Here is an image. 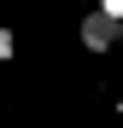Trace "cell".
<instances>
[{"instance_id":"2","label":"cell","mask_w":123,"mask_h":128,"mask_svg":"<svg viewBox=\"0 0 123 128\" xmlns=\"http://www.w3.org/2000/svg\"><path fill=\"white\" fill-rule=\"evenodd\" d=\"M12 52H18V35H12L6 24H0V64H12Z\"/></svg>"},{"instance_id":"1","label":"cell","mask_w":123,"mask_h":128,"mask_svg":"<svg viewBox=\"0 0 123 128\" xmlns=\"http://www.w3.org/2000/svg\"><path fill=\"white\" fill-rule=\"evenodd\" d=\"M117 41H123V35H117V24H111V18L100 12V6L82 18V47H88V52H111Z\"/></svg>"},{"instance_id":"3","label":"cell","mask_w":123,"mask_h":128,"mask_svg":"<svg viewBox=\"0 0 123 128\" xmlns=\"http://www.w3.org/2000/svg\"><path fill=\"white\" fill-rule=\"evenodd\" d=\"M100 12H106L111 24H123V0H100Z\"/></svg>"},{"instance_id":"4","label":"cell","mask_w":123,"mask_h":128,"mask_svg":"<svg viewBox=\"0 0 123 128\" xmlns=\"http://www.w3.org/2000/svg\"><path fill=\"white\" fill-rule=\"evenodd\" d=\"M117 35H123V24H117Z\"/></svg>"}]
</instances>
